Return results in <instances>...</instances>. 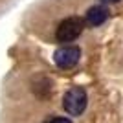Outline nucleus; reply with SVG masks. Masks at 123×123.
Returning <instances> with one entry per match:
<instances>
[{"mask_svg": "<svg viewBox=\"0 0 123 123\" xmlns=\"http://www.w3.org/2000/svg\"><path fill=\"white\" fill-rule=\"evenodd\" d=\"M107 17H108V11L103 6H94V7L88 9L86 20H88V24H92V26H99L107 20Z\"/></svg>", "mask_w": 123, "mask_h": 123, "instance_id": "nucleus-4", "label": "nucleus"}, {"mask_svg": "<svg viewBox=\"0 0 123 123\" xmlns=\"http://www.w3.org/2000/svg\"><path fill=\"white\" fill-rule=\"evenodd\" d=\"M83 20L79 17H68L59 24L57 28V41L59 42H70V41H75L77 37L81 35L83 31Z\"/></svg>", "mask_w": 123, "mask_h": 123, "instance_id": "nucleus-2", "label": "nucleus"}, {"mask_svg": "<svg viewBox=\"0 0 123 123\" xmlns=\"http://www.w3.org/2000/svg\"><path fill=\"white\" fill-rule=\"evenodd\" d=\"M62 105H64V110H66L68 114L79 116V114H83V110L86 107V92H85L81 86H72L64 94Z\"/></svg>", "mask_w": 123, "mask_h": 123, "instance_id": "nucleus-1", "label": "nucleus"}, {"mask_svg": "<svg viewBox=\"0 0 123 123\" xmlns=\"http://www.w3.org/2000/svg\"><path fill=\"white\" fill-rule=\"evenodd\" d=\"M81 50L77 46H64L55 51V64L59 68H74L79 62Z\"/></svg>", "mask_w": 123, "mask_h": 123, "instance_id": "nucleus-3", "label": "nucleus"}, {"mask_svg": "<svg viewBox=\"0 0 123 123\" xmlns=\"http://www.w3.org/2000/svg\"><path fill=\"white\" fill-rule=\"evenodd\" d=\"M50 123H72L68 118H55V119H51Z\"/></svg>", "mask_w": 123, "mask_h": 123, "instance_id": "nucleus-5", "label": "nucleus"}, {"mask_svg": "<svg viewBox=\"0 0 123 123\" xmlns=\"http://www.w3.org/2000/svg\"><path fill=\"white\" fill-rule=\"evenodd\" d=\"M103 2H108V4H112V2H119V0H103Z\"/></svg>", "mask_w": 123, "mask_h": 123, "instance_id": "nucleus-6", "label": "nucleus"}]
</instances>
